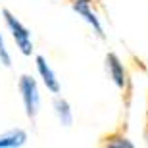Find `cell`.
Returning <instances> with one entry per match:
<instances>
[{
    "instance_id": "cell-6",
    "label": "cell",
    "mask_w": 148,
    "mask_h": 148,
    "mask_svg": "<svg viewBox=\"0 0 148 148\" xmlns=\"http://www.w3.org/2000/svg\"><path fill=\"white\" fill-rule=\"evenodd\" d=\"M27 140V135L21 129L16 131H8L6 135H0V148H16V146H23Z\"/></svg>"
},
{
    "instance_id": "cell-3",
    "label": "cell",
    "mask_w": 148,
    "mask_h": 148,
    "mask_svg": "<svg viewBox=\"0 0 148 148\" xmlns=\"http://www.w3.org/2000/svg\"><path fill=\"white\" fill-rule=\"evenodd\" d=\"M106 67H108V73H110L112 81L115 83V87L117 88H125L127 73H125V69H123V64L119 62V58L110 52V54L106 56Z\"/></svg>"
},
{
    "instance_id": "cell-5",
    "label": "cell",
    "mask_w": 148,
    "mask_h": 148,
    "mask_svg": "<svg viewBox=\"0 0 148 148\" xmlns=\"http://www.w3.org/2000/svg\"><path fill=\"white\" fill-rule=\"evenodd\" d=\"M88 2H90V0H73V10H75L77 14H79V16H81L83 19L88 23V25H92V29L100 35V37H104V29H102V25H100L96 14H94V12H90Z\"/></svg>"
},
{
    "instance_id": "cell-1",
    "label": "cell",
    "mask_w": 148,
    "mask_h": 148,
    "mask_svg": "<svg viewBox=\"0 0 148 148\" xmlns=\"http://www.w3.org/2000/svg\"><path fill=\"white\" fill-rule=\"evenodd\" d=\"M2 16H4V19H6V25L10 27L12 37H14V40H16L17 48L21 50V54L31 56V52H33V40H31L29 29L25 27L10 10H2Z\"/></svg>"
},
{
    "instance_id": "cell-2",
    "label": "cell",
    "mask_w": 148,
    "mask_h": 148,
    "mask_svg": "<svg viewBox=\"0 0 148 148\" xmlns=\"http://www.w3.org/2000/svg\"><path fill=\"white\" fill-rule=\"evenodd\" d=\"M19 90H21L23 106H25V114L29 119H35L38 114V104H40V96H38V87L31 75H23L19 79Z\"/></svg>"
},
{
    "instance_id": "cell-9",
    "label": "cell",
    "mask_w": 148,
    "mask_h": 148,
    "mask_svg": "<svg viewBox=\"0 0 148 148\" xmlns=\"http://www.w3.org/2000/svg\"><path fill=\"white\" fill-rule=\"evenodd\" d=\"M0 64L6 67L12 66V60H10V54H8V50H6V44H4V38L0 35Z\"/></svg>"
},
{
    "instance_id": "cell-7",
    "label": "cell",
    "mask_w": 148,
    "mask_h": 148,
    "mask_svg": "<svg viewBox=\"0 0 148 148\" xmlns=\"http://www.w3.org/2000/svg\"><path fill=\"white\" fill-rule=\"evenodd\" d=\"M54 110H56V115H58V119L64 127H69L73 121V115H71V108L67 104V100L64 98H56L54 100Z\"/></svg>"
},
{
    "instance_id": "cell-4",
    "label": "cell",
    "mask_w": 148,
    "mask_h": 148,
    "mask_svg": "<svg viewBox=\"0 0 148 148\" xmlns=\"http://www.w3.org/2000/svg\"><path fill=\"white\" fill-rule=\"evenodd\" d=\"M37 69H38V75H40V79H42V83H44V87L54 94L60 92V83L56 79V73L52 71V67L46 64L44 56H37Z\"/></svg>"
},
{
    "instance_id": "cell-8",
    "label": "cell",
    "mask_w": 148,
    "mask_h": 148,
    "mask_svg": "<svg viewBox=\"0 0 148 148\" xmlns=\"http://www.w3.org/2000/svg\"><path fill=\"white\" fill-rule=\"evenodd\" d=\"M106 146H110V148H133V143L127 140V138H123V137H117V138H110L106 143Z\"/></svg>"
}]
</instances>
